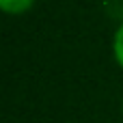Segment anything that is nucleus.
<instances>
[{"instance_id": "nucleus-1", "label": "nucleus", "mask_w": 123, "mask_h": 123, "mask_svg": "<svg viewBox=\"0 0 123 123\" xmlns=\"http://www.w3.org/2000/svg\"><path fill=\"white\" fill-rule=\"evenodd\" d=\"M35 4V0H0V9L6 15H22L26 11H30Z\"/></svg>"}, {"instance_id": "nucleus-2", "label": "nucleus", "mask_w": 123, "mask_h": 123, "mask_svg": "<svg viewBox=\"0 0 123 123\" xmlns=\"http://www.w3.org/2000/svg\"><path fill=\"white\" fill-rule=\"evenodd\" d=\"M112 56H115V63L123 69V22L119 24L112 37Z\"/></svg>"}, {"instance_id": "nucleus-3", "label": "nucleus", "mask_w": 123, "mask_h": 123, "mask_svg": "<svg viewBox=\"0 0 123 123\" xmlns=\"http://www.w3.org/2000/svg\"><path fill=\"white\" fill-rule=\"evenodd\" d=\"M121 110H123V106H121Z\"/></svg>"}]
</instances>
